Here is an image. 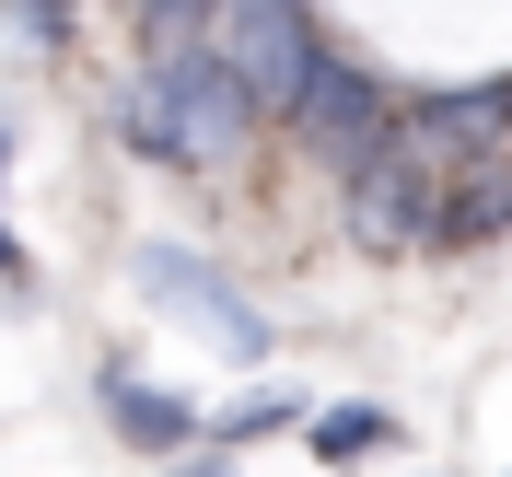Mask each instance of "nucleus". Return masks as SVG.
Here are the masks:
<instances>
[{
	"label": "nucleus",
	"instance_id": "obj_7",
	"mask_svg": "<svg viewBox=\"0 0 512 477\" xmlns=\"http://www.w3.org/2000/svg\"><path fill=\"white\" fill-rule=\"evenodd\" d=\"M419 140H431V152H466V163H501V140H512V82H466V94L419 105Z\"/></svg>",
	"mask_w": 512,
	"mask_h": 477
},
{
	"label": "nucleus",
	"instance_id": "obj_13",
	"mask_svg": "<svg viewBox=\"0 0 512 477\" xmlns=\"http://www.w3.org/2000/svg\"><path fill=\"white\" fill-rule=\"evenodd\" d=\"M12 268H24V245H12V233H0V280H12Z\"/></svg>",
	"mask_w": 512,
	"mask_h": 477
},
{
	"label": "nucleus",
	"instance_id": "obj_2",
	"mask_svg": "<svg viewBox=\"0 0 512 477\" xmlns=\"http://www.w3.org/2000/svg\"><path fill=\"white\" fill-rule=\"evenodd\" d=\"M210 35H222L210 59L256 94V117H291V105H303V82L326 70V35H315V12H303V0H222V12H210Z\"/></svg>",
	"mask_w": 512,
	"mask_h": 477
},
{
	"label": "nucleus",
	"instance_id": "obj_1",
	"mask_svg": "<svg viewBox=\"0 0 512 477\" xmlns=\"http://www.w3.org/2000/svg\"><path fill=\"white\" fill-rule=\"evenodd\" d=\"M117 140H128L140 163H187V175H222V163L256 140V94L233 82L222 59H198V47H187V59L140 70V82L117 94Z\"/></svg>",
	"mask_w": 512,
	"mask_h": 477
},
{
	"label": "nucleus",
	"instance_id": "obj_3",
	"mask_svg": "<svg viewBox=\"0 0 512 477\" xmlns=\"http://www.w3.org/2000/svg\"><path fill=\"white\" fill-rule=\"evenodd\" d=\"M443 210H454V163L431 152L419 128H408L384 163H361V175H350V245H373V256L443 245Z\"/></svg>",
	"mask_w": 512,
	"mask_h": 477
},
{
	"label": "nucleus",
	"instance_id": "obj_6",
	"mask_svg": "<svg viewBox=\"0 0 512 477\" xmlns=\"http://www.w3.org/2000/svg\"><path fill=\"white\" fill-rule=\"evenodd\" d=\"M105 431L117 443H140V454H187L210 419L175 396V384H140V373H105Z\"/></svg>",
	"mask_w": 512,
	"mask_h": 477
},
{
	"label": "nucleus",
	"instance_id": "obj_8",
	"mask_svg": "<svg viewBox=\"0 0 512 477\" xmlns=\"http://www.w3.org/2000/svg\"><path fill=\"white\" fill-rule=\"evenodd\" d=\"M489 233H512V163H466V175H454L443 245H489Z\"/></svg>",
	"mask_w": 512,
	"mask_h": 477
},
{
	"label": "nucleus",
	"instance_id": "obj_5",
	"mask_svg": "<svg viewBox=\"0 0 512 477\" xmlns=\"http://www.w3.org/2000/svg\"><path fill=\"white\" fill-rule=\"evenodd\" d=\"M140 291H163L187 326H210L233 361H268V315H256V303L222 280V268H210V256H187V245H140Z\"/></svg>",
	"mask_w": 512,
	"mask_h": 477
},
{
	"label": "nucleus",
	"instance_id": "obj_10",
	"mask_svg": "<svg viewBox=\"0 0 512 477\" xmlns=\"http://www.w3.org/2000/svg\"><path fill=\"white\" fill-rule=\"evenodd\" d=\"M303 443L315 454H373L384 443V408H326V419H303Z\"/></svg>",
	"mask_w": 512,
	"mask_h": 477
},
{
	"label": "nucleus",
	"instance_id": "obj_4",
	"mask_svg": "<svg viewBox=\"0 0 512 477\" xmlns=\"http://www.w3.org/2000/svg\"><path fill=\"white\" fill-rule=\"evenodd\" d=\"M291 128H303V152L338 163V175H361V163H384L408 128H396V105H384V82L361 59H326L315 82H303V105H291Z\"/></svg>",
	"mask_w": 512,
	"mask_h": 477
},
{
	"label": "nucleus",
	"instance_id": "obj_14",
	"mask_svg": "<svg viewBox=\"0 0 512 477\" xmlns=\"http://www.w3.org/2000/svg\"><path fill=\"white\" fill-rule=\"evenodd\" d=\"M0 163H12V140H0Z\"/></svg>",
	"mask_w": 512,
	"mask_h": 477
},
{
	"label": "nucleus",
	"instance_id": "obj_12",
	"mask_svg": "<svg viewBox=\"0 0 512 477\" xmlns=\"http://www.w3.org/2000/svg\"><path fill=\"white\" fill-rule=\"evenodd\" d=\"M268 431H303V396H256V408H233V443H268Z\"/></svg>",
	"mask_w": 512,
	"mask_h": 477
},
{
	"label": "nucleus",
	"instance_id": "obj_9",
	"mask_svg": "<svg viewBox=\"0 0 512 477\" xmlns=\"http://www.w3.org/2000/svg\"><path fill=\"white\" fill-rule=\"evenodd\" d=\"M210 12H222V0H128V24L152 35L163 59H187V35H210Z\"/></svg>",
	"mask_w": 512,
	"mask_h": 477
},
{
	"label": "nucleus",
	"instance_id": "obj_11",
	"mask_svg": "<svg viewBox=\"0 0 512 477\" xmlns=\"http://www.w3.org/2000/svg\"><path fill=\"white\" fill-rule=\"evenodd\" d=\"M0 12H12L24 47H70V0H0Z\"/></svg>",
	"mask_w": 512,
	"mask_h": 477
}]
</instances>
